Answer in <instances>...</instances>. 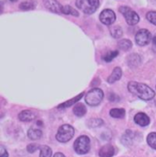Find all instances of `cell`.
<instances>
[{
	"mask_svg": "<svg viewBox=\"0 0 156 157\" xmlns=\"http://www.w3.org/2000/svg\"><path fill=\"white\" fill-rule=\"evenodd\" d=\"M128 90L130 92H131L132 94L136 95L143 101H151L155 96L154 90L144 83L130 81L128 84Z\"/></svg>",
	"mask_w": 156,
	"mask_h": 157,
	"instance_id": "6da1fadb",
	"label": "cell"
},
{
	"mask_svg": "<svg viewBox=\"0 0 156 157\" xmlns=\"http://www.w3.org/2000/svg\"><path fill=\"white\" fill-rule=\"evenodd\" d=\"M103 97H104V93L102 90L99 88H93L86 94L85 101L89 106H97L102 101Z\"/></svg>",
	"mask_w": 156,
	"mask_h": 157,
	"instance_id": "7a4b0ae2",
	"label": "cell"
},
{
	"mask_svg": "<svg viewBox=\"0 0 156 157\" xmlns=\"http://www.w3.org/2000/svg\"><path fill=\"white\" fill-rule=\"evenodd\" d=\"M74 128L70 124H63L58 130L56 134V139L60 143H67L70 141L74 136Z\"/></svg>",
	"mask_w": 156,
	"mask_h": 157,
	"instance_id": "3957f363",
	"label": "cell"
},
{
	"mask_svg": "<svg viewBox=\"0 0 156 157\" xmlns=\"http://www.w3.org/2000/svg\"><path fill=\"white\" fill-rule=\"evenodd\" d=\"M76 6L85 14H93L100 6V0H77Z\"/></svg>",
	"mask_w": 156,
	"mask_h": 157,
	"instance_id": "277c9868",
	"label": "cell"
},
{
	"mask_svg": "<svg viewBox=\"0 0 156 157\" xmlns=\"http://www.w3.org/2000/svg\"><path fill=\"white\" fill-rule=\"evenodd\" d=\"M90 149V140L86 135H81L74 143V150L78 155H85Z\"/></svg>",
	"mask_w": 156,
	"mask_h": 157,
	"instance_id": "5b68a950",
	"label": "cell"
},
{
	"mask_svg": "<svg viewBox=\"0 0 156 157\" xmlns=\"http://www.w3.org/2000/svg\"><path fill=\"white\" fill-rule=\"evenodd\" d=\"M119 11L124 16L125 20L128 25L134 26L139 23V21H140L139 15L135 11L131 10V8H130L129 6H120Z\"/></svg>",
	"mask_w": 156,
	"mask_h": 157,
	"instance_id": "8992f818",
	"label": "cell"
},
{
	"mask_svg": "<svg viewBox=\"0 0 156 157\" xmlns=\"http://www.w3.org/2000/svg\"><path fill=\"white\" fill-rule=\"evenodd\" d=\"M151 39H152V34L149 30L147 29H140L136 35H135V41H136V44L138 46H141V47H143V46H146L148 45L150 42H151Z\"/></svg>",
	"mask_w": 156,
	"mask_h": 157,
	"instance_id": "52a82bcc",
	"label": "cell"
},
{
	"mask_svg": "<svg viewBox=\"0 0 156 157\" xmlns=\"http://www.w3.org/2000/svg\"><path fill=\"white\" fill-rule=\"evenodd\" d=\"M100 20L106 26L112 25L116 20V15L112 9H104L100 14Z\"/></svg>",
	"mask_w": 156,
	"mask_h": 157,
	"instance_id": "ba28073f",
	"label": "cell"
},
{
	"mask_svg": "<svg viewBox=\"0 0 156 157\" xmlns=\"http://www.w3.org/2000/svg\"><path fill=\"white\" fill-rule=\"evenodd\" d=\"M134 121L136 124H138L142 127H145V126L149 125L150 118L148 117V115L144 113H139L134 116Z\"/></svg>",
	"mask_w": 156,
	"mask_h": 157,
	"instance_id": "9c48e42d",
	"label": "cell"
},
{
	"mask_svg": "<svg viewBox=\"0 0 156 157\" xmlns=\"http://www.w3.org/2000/svg\"><path fill=\"white\" fill-rule=\"evenodd\" d=\"M46 7L54 12V13H57V14H59V13H62L61 12V9H62V6L57 1V0H47L46 3Z\"/></svg>",
	"mask_w": 156,
	"mask_h": 157,
	"instance_id": "30bf717a",
	"label": "cell"
},
{
	"mask_svg": "<svg viewBox=\"0 0 156 157\" xmlns=\"http://www.w3.org/2000/svg\"><path fill=\"white\" fill-rule=\"evenodd\" d=\"M115 150L114 147L111 144H106L102 146L99 152L100 157H112L114 155Z\"/></svg>",
	"mask_w": 156,
	"mask_h": 157,
	"instance_id": "8fae6325",
	"label": "cell"
},
{
	"mask_svg": "<svg viewBox=\"0 0 156 157\" xmlns=\"http://www.w3.org/2000/svg\"><path fill=\"white\" fill-rule=\"evenodd\" d=\"M18 119L21 121H33L34 119H36V114L32 112V111H29V110H25V111H22L19 114H18Z\"/></svg>",
	"mask_w": 156,
	"mask_h": 157,
	"instance_id": "7c38bea8",
	"label": "cell"
},
{
	"mask_svg": "<svg viewBox=\"0 0 156 157\" xmlns=\"http://www.w3.org/2000/svg\"><path fill=\"white\" fill-rule=\"evenodd\" d=\"M28 136L30 140H33V141L39 140L42 137V131L40 129H38V128L31 127L28 131Z\"/></svg>",
	"mask_w": 156,
	"mask_h": 157,
	"instance_id": "4fadbf2b",
	"label": "cell"
},
{
	"mask_svg": "<svg viewBox=\"0 0 156 157\" xmlns=\"http://www.w3.org/2000/svg\"><path fill=\"white\" fill-rule=\"evenodd\" d=\"M121 75H122V71H121V69L119 68V67L114 68V70L112 71V74H111L110 77L108 78V82L111 83V84L114 83L115 81H117V80H119L120 78H121Z\"/></svg>",
	"mask_w": 156,
	"mask_h": 157,
	"instance_id": "5bb4252c",
	"label": "cell"
},
{
	"mask_svg": "<svg viewBox=\"0 0 156 157\" xmlns=\"http://www.w3.org/2000/svg\"><path fill=\"white\" fill-rule=\"evenodd\" d=\"M133 139H134V133H133L131 131L127 130L126 132L123 134V136H122V138H121V143H122L123 144L129 146V145H131V144H132Z\"/></svg>",
	"mask_w": 156,
	"mask_h": 157,
	"instance_id": "9a60e30c",
	"label": "cell"
},
{
	"mask_svg": "<svg viewBox=\"0 0 156 157\" xmlns=\"http://www.w3.org/2000/svg\"><path fill=\"white\" fill-rule=\"evenodd\" d=\"M141 57L138 54H132L128 58V65L131 68H136L141 63Z\"/></svg>",
	"mask_w": 156,
	"mask_h": 157,
	"instance_id": "2e32d148",
	"label": "cell"
},
{
	"mask_svg": "<svg viewBox=\"0 0 156 157\" xmlns=\"http://www.w3.org/2000/svg\"><path fill=\"white\" fill-rule=\"evenodd\" d=\"M86 112H87V109H86L85 105L82 103H77L73 108V113L78 117L84 116L86 114Z\"/></svg>",
	"mask_w": 156,
	"mask_h": 157,
	"instance_id": "e0dca14e",
	"label": "cell"
},
{
	"mask_svg": "<svg viewBox=\"0 0 156 157\" xmlns=\"http://www.w3.org/2000/svg\"><path fill=\"white\" fill-rule=\"evenodd\" d=\"M131 47H132V43L129 39H121L118 43V48L120 50H123V51H127V50L131 49Z\"/></svg>",
	"mask_w": 156,
	"mask_h": 157,
	"instance_id": "ac0fdd59",
	"label": "cell"
},
{
	"mask_svg": "<svg viewBox=\"0 0 156 157\" xmlns=\"http://www.w3.org/2000/svg\"><path fill=\"white\" fill-rule=\"evenodd\" d=\"M83 95H84V93H83V92H81L80 94H78V96H76L75 98H73V99H71V100H70V101H66V102H64V103H62V104H60L58 108L62 109V108H68V107H70V106H71V105H73L74 103L78 102V101L83 97Z\"/></svg>",
	"mask_w": 156,
	"mask_h": 157,
	"instance_id": "d6986e66",
	"label": "cell"
},
{
	"mask_svg": "<svg viewBox=\"0 0 156 157\" xmlns=\"http://www.w3.org/2000/svg\"><path fill=\"white\" fill-rule=\"evenodd\" d=\"M110 115L115 119H121L125 116V110L121 108H114L110 111Z\"/></svg>",
	"mask_w": 156,
	"mask_h": 157,
	"instance_id": "ffe728a7",
	"label": "cell"
},
{
	"mask_svg": "<svg viewBox=\"0 0 156 157\" xmlns=\"http://www.w3.org/2000/svg\"><path fill=\"white\" fill-rule=\"evenodd\" d=\"M61 12L65 15H71L74 17H78V12L74 9L73 7H71L70 6H62V9Z\"/></svg>",
	"mask_w": 156,
	"mask_h": 157,
	"instance_id": "44dd1931",
	"label": "cell"
},
{
	"mask_svg": "<svg viewBox=\"0 0 156 157\" xmlns=\"http://www.w3.org/2000/svg\"><path fill=\"white\" fill-rule=\"evenodd\" d=\"M39 150H40L39 157H51V155H52V150L48 145L40 146Z\"/></svg>",
	"mask_w": 156,
	"mask_h": 157,
	"instance_id": "7402d4cb",
	"label": "cell"
},
{
	"mask_svg": "<svg viewBox=\"0 0 156 157\" xmlns=\"http://www.w3.org/2000/svg\"><path fill=\"white\" fill-rule=\"evenodd\" d=\"M111 34H112V36L114 38V39H119V38H120L121 36H122V29H121V28L120 27H119V26H114V27H112L111 28Z\"/></svg>",
	"mask_w": 156,
	"mask_h": 157,
	"instance_id": "603a6c76",
	"label": "cell"
},
{
	"mask_svg": "<svg viewBox=\"0 0 156 157\" xmlns=\"http://www.w3.org/2000/svg\"><path fill=\"white\" fill-rule=\"evenodd\" d=\"M118 55H119V52H118L117 50H113V51L107 52V53L102 57V59H103V60L106 61V62H111L113 59H115V58L117 57Z\"/></svg>",
	"mask_w": 156,
	"mask_h": 157,
	"instance_id": "cb8c5ba5",
	"label": "cell"
},
{
	"mask_svg": "<svg viewBox=\"0 0 156 157\" xmlns=\"http://www.w3.org/2000/svg\"><path fill=\"white\" fill-rule=\"evenodd\" d=\"M19 8L22 9V10H32L35 8V4L31 1H25V2H22L20 5H19Z\"/></svg>",
	"mask_w": 156,
	"mask_h": 157,
	"instance_id": "d4e9b609",
	"label": "cell"
},
{
	"mask_svg": "<svg viewBox=\"0 0 156 157\" xmlns=\"http://www.w3.org/2000/svg\"><path fill=\"white\" fill-rule=\"evenodd\" d=\"M147 144L156 150V132H151L147 136Z\"/></svg>",
	"mask_w": 156,
	"mask_h": 157,
	"instance_id": "484cf974",
	"label": "cell"
},
{
	"mask_svg": "<svg viewBox=\"0 0 156 157\" xmlns=\"http://www.w3.org/2000/svg\"><path fill=\"white\" fill-rule=\"evenodd\" d=\"M103 124V121L101 119H91L89 121V127H100Z\"/></svg>",
	"mask_w": 156,
	"mask_h": 157,
	"instance_id": "4316f807",
	"label": "cell"
},
{
	"mask_svg": "<svg viewBox=\"0 0 156 157\" xmlns=\"http://www.w3.org/2000/svg\"><path fill=\"white\" fill-rule=\"evenodd\" d=\"M146 18H147V20L150 23H152V24H154V25L156 26V11H150V12H148L147 15H146Z\"/></svg>",
	"mask_w": 156,
	"mask_h": 157,
	"instance_id": "83f0119b",
	"label": "cell"
},
{
	"mask_svg": "<svg viewBox=\"0 0 156 157\" xmlns=\"http://www.w3.org/2000/svg\"><path fill=\"white\" fill-rule=\"evenodd\" d=\"M39 148H40V145H39V144H30L28 145L27 150H28V152H29V154H33V153H35L37 150H39Z\"/></svg>",
	"mask_w": 156,
	"mask_h": 157,
	"instance_id": "f1b7e54d",
	"label": "cell"
},
{
	"mask_svg": "<svg viewBox=\"0 0 156 157\" xmlns=\"http://www.w3.org/2000/svg\"><path fill=\"white\" fill-rule=\"evenodd\" d=\"M0 157H8V153L4 146L0 147Z\"/></svg>",
	"mask_w": 156,
	"mask_h": 157,
	"instance_id": "f546056e",
	"label": "cell"
},
{
	"mask_svg": "<svg viewBox=\"0 0 156 157\" xmlns=\"http://www.w3.org/2000/svg\"><path fill=\"white\" fill-rule=\"evenodd\" d=\"M109 100L111 101H116L119 100V98H118V96L116 94H114V93H112L110 96H109Z\"/></svg>",
	"mask_w": 156,
	"mask_h": 157,
	"instance_id": "4dcf8cb0",
	"label": "cell"
},
{
	"mask_svg": "<svg viewBox=\"0 0 156 157\" xmlns=\"http://www.w3.org/2000/svg\"><path fill=\"white\" fill-rule=\"evenodd\" d=\"M53 157H65V155H64L62 153H57V154L54 155V156Z\"/></svg>",
	"mask_w": 156,
	"mask_h": 157,
	"instance_id": "1f68e13d",
	"label": "cell"
},
{
	"mask_svg": "<svg viewBox=\"0 0 156 157\" xmlns=\"http://www.w3.org/2000/svg\"><path fill=\"white\" fill-rule=\"evenodd\" d=\"M153 41H154V45H156V37H154Z\"/></svg>",
	"mask_w": 156,
	"mask_h": 157,
	"instance_id": "d6a6232c",
	"label": "cell"
},
{
	"mask_svg": "<svg viewBox=\"0 0 156 157\" xmlns=\"http://www.w3.org/2000/svg\"><path fill=\"white\" fill-rule=\"evenodd\" d=\"M11 2H16V1H17V0H10Z\"/></svg>",
	"mask_w": 156,
	"mask_h": 157,
	"instance_id": "836d02e7",
	"label": "cell"
},
{
	"mask_svg": "<svg viewBox=\"0 0 156 157\" xmlns=\"http://www.w3.org/2000/svg\"><path fill=\"white\" fill-rule=\"evenodd\" d=\"M155 104H156V101H155Z\"/></svg>",
	"mask_w": 156,
	"mask_h": 157,
	"instance_id": "e575fe53",
	"label": "cell"
}]
</instances>
